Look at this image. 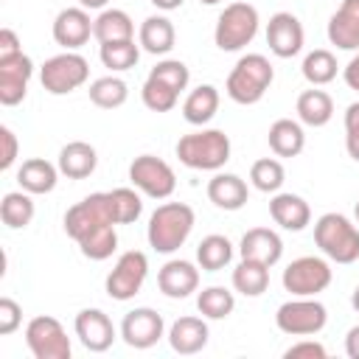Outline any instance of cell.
<instances>
[{"label":"cell","instance_id":"cell-1","mask_svg":"<svg viewBox=\"0 0 359 359\" xmlns=\"http://www.w3.org/2000/svg\"><path fill=\"white\" fill-rule=\"evenodd\" d=\"M194 224H196V216H194L191 205H185V202H163L149 216V227H146L149 247L154 252H163V255L177 252L188 241Z\"/></svg>","mask_w":359,"mask_h":359},{"label":"cell","instance_id":"cell-2","mask_svg":"<svg viewBox=\"0 0 359 359\" xmlns=\"http://www.w3.org/2000/svg\"><path fill=\"white\" fill-rule=\"evenodd\" d=\"M177 157L194 171H219L230 160V137L222 129H199L177 140Z\"/></svg>","mask_w":359,"mask_h":359},{"label":"cell","instance_id":"cell-3","mask_svg":"<svg viewBox=\"0 0 359 359\" xmlns=\"http://www.w3.org/2000/svg\"><path fill=\"white\" fill-rule=\"evenodd\" d=\"M272 79H275V70H272L269 59L264 53H247L230 70L224 90L236 104L247 107V104H258L264 98V93L269 90Z\"/></svg>","mask_w":359,"mask_h":359},{"label":"cell","instance_id":"cell-4","mask_svg":"<svg viewBox=\"0 0 359 359\" xmlns=\"http://www.w3.org/2000/svg\"><path fill=\"white\" fill-rule=\"evenodd\" d=\"M314 244L337 264H353L359 258V230L342 213H323L314 222Z\"/></svg>","mask_w":359,"mask_h":359},{"label":"cell","instance_id":"cell-5","mask_svg":"<svg viewBox=\"0 0 359 359\" xmlns=\"http://www.w3.org/2000/svg\"><path fill=\"white\" fill-rule=\"evenodd\" d=\"M115 227V216H112V202H109V191H98L84 196L81 202H76L73 208H67L65 213V233L81 244L84 238Z\"/></svg>","mask_w":359,"mask_h":359},{"label":"cell","instance_id":"cell-6","mask_svg":"<svg viewBox=\"0 0 359 359\" xmlns=\"http://www.w3.org/2000/svg\"><path fill=\"white\" fill-rule=\"evenodd\" d=\"M258 8L250 3H230L224 6V11L216 20V31H213V42L219 50H241L244 45H250L258 34Z\"/></svg>","mask_w":359,"mask_h":359},{"label":"cell","instance_id":"cell-7","mask_svg":"<svg viewBox=\"0 0 359 359\" xmlns=\"http://www.w3.org/2000/svg\"><path fill=\"white\" fill-rule=\"evenodd\" d=\"M87 79H90V65L76 50H65V53L45 59V65L39 70V81L50 95H67V93L79 90Z\"/></svg>","mask_w":359,"mask_h":359},{"label":"cell","instance_id":"cell-8","mask_svg":"<svg viewBox=\"0 0 359 359\" xmlns=\"http://www.w3.org/2000/svg\"><path fill=\"white\" fill-rule=\"evenodd\" d=\"M328 323V311L320 300L314 297H294L278 306L275 311V325L289 334V337H311L320 334Z\"/></svg>","mask_w":359,"mask_h":359},{"label":"cell","instance_id":"cell-9","mask_svg":"<svg viewBox=\"0 0 359 359\" xmlns=\"http://www.w3.org/2000/svg\"><path fill=\"white\" fill-rule=\"evenodd\" d=\"M334 272L328 266L325 258H317V255H300L294 258L286 269H283V289L292 292L294 297H314L320 292L328 289Z\"/></svg>","mask_w":359,"mask_h":359},{"label":"cell","instance_id":"cell-10","mask_svg":"<svg viewBox=\"0 0 359 359\" xmlns=\"http://www.w3.org/2000/svg\"><path fill=\"white\" fill-rule=\"evenodd\" d=\"M25 345L36 359H70V337L50 314H39L25 325Z\"/></svg>","mask_w":359,"mask_h":359},{"label":"cell","instance_id":"cell-11","mask_svg":"<svg viewBox=\"0 0 359 359\" xmlns=\"http://www.w3.org/2000/svg\"><path fill=\"white\" fill-rule=\"evenodd\" d=\"M129 180L140 194H146L151 199H168L174 194V188H177L174 168L165 160L154 157V154L135 157L132 165H129Z\"/></svg>","mask_w":359,"mask_h":359},{"label":"cell","instance_id":"cell-12","mask_svg":"<svg viewBox=\"0 0 359 359\" xmlns=\"http://www.w3.org/2000/svg\"><path fill=\"white\" fill-rule=\"evenodd\" d=\"M146 275H149V258L140 250H126L115 261L112 272L107 275V294L112 300H121V303L132 300L143 289Z\"/></svg>","mask_w":359,"mask_h":359},{"label":"cell","instance_id":"cell-13","mask_svg":"<svg viewBox=\"0 0 359 359\" xmlns=\"http://www.w3.org/2000/svg\"><path fill=\"white\" fill-rule=\"evenodd\" d=\"M165 331V323L163 317L149 309V306H140V309H132L129 314H123V323H121V337L129 348H137V351H146L151 345L160 342Z\"/></svg>","mask_w":359,"mask_h":359},{"label":"cell","instance_id":"cell-14","mask_svg":"<svg viewBox=\"0 0 359 359\" xmlns=\"http://www.w3.org/2000/svg\"><path fill=\"white\" fill-rule=\"evenodd\" d=\"M303 25L292 11H278L266 22V45L278 59H292L303 50Z\"/></svg>","mask_w":359,"mask_h":359},{"label":"cell","instance_id":"cell-15","mask_svg":"<svg viewBox=\"0 0 359 359\" xmlns=\"http://www.w3.org/2000/svg\"><path fill=\"white\" fill-rule=\"evenodd\" d=\"M73 328H76L79 342L93 353H104L115 342V325L101 309H81L76 314Z\"/></svg>","mask_w":359,"mask_h":359},{"label":"cell","instance_id":"cell-16","mask_svg":"<svg viewBox=\"0 0 359 359\" xmlns=\"http://www.w3.org/2000/svg\"><path fill=\"white\" fill-rule=\"evenodd\" d=\"M34 76V62L25 53L0 59V104L3 107H14L25 98L28 93V81Z\"/></svg>","mask_w":359,"mask_h":359},{"label":"cell","instance_id":"cell-17","mask_svg":"<svg viewBox=\"0 0 359 359\" xmlns=\"http://www.w3.org/2000/svg\"><path fill=\"white\" fill-rule=\"evenodd\" d=\"M90 36H93V20L87 14V8L73 6V8H62L56 14V20H53V39H56V45H62L65 50H76Z\"/></svg>","mask_w":359,"mask_h":359},{"label":"cell","instance_id":"cell-18","mask_svg":"<svg viewBox=\"0 0 359 359\" xmlns=\"http://www.w3.org/2000/svg\"><path fill=\"white\" fill-rule=\"evenodd\" d=\"M157 286H160V292L165 297L182 300L191 292H196V286H199V269L191 261H182V258L165 261L160 266V272H157Z\"/></svg>","mask_w":359,"mask_h":359},{"label":"cell","instance_id":"cell-19","mask_svg":"<svg viewBox=\"0 0 359 359\" xmlns=\"http://www.w3.org/2000/svg\"><path fill=\"white\" fill-rule=\"evenodd\" d=\"M328 42L339 50H359V0H342L331 14Z\"/></svg>","mask_w":359,"mask_h":359},{"label":"cell","instance_id":"cell-20","mask_svg":"<svg viewBox=\"0 0 359 359\" xmlns=\"http://www.w3.org/2000/svg\"><path fill=\"white\" fill-rule=\"evenodd\" d=\"M238 252H241V258H250V261H261L266 266H275L280 261V255H283V241L269 227H252V230H247L241 236Z\"/></svg>","mask_w":359,"mask_h":359},{"label":"cell","instance_id":"cell-21","mask_svg":"<svg viewBox=\"0 0 359 359\" xmlns=\"http://www.w3.org/2000/svg\"><path fill=\"white\" fill-rule=\"evenodd\" d=\"M269 216L275 224H280L289 233H300L311 222V208L297 194H275L269 199Z\"/></svg>","mask_w":359,"mask_h":359},{"label":"cell","instance_id":"cell-22","mask_svg":"<svg viewBox=\"0 0 359 359\" xmlns=\"http://www.w3.org/2000/svg\"><path fill=\"white\" fill-rule=\"evenodd\" d=\"M208 337H210V334H208V323H205L202 317H191V314L174 320L171 328H168V342H171V348H174L177 353H182V356L199 353V351L208 345Z\"/></svg>","mask_w":359,"mask_h":359},{"label":"cell","instance_id":"cell-23","mask_svg":"<svg viewBox=\"0 0 359 359\" xmlns=\"http://www.w3.org/2000/svg\"><path fill=\"white\" fill-rule=\"evenodd\" d=\"M208 199L222 210H241L250 199V191L238 174H213L208 182Z\"/></svg>","mask_w":359,"mask_h":359},{"label":"cell","instance_id":"cell-24","mask_svg":"<svg viewBox=\"0 0 359 359\" xmlns=\"http://www.w3.org/2000/svg\"><path fill=\"white\" fill-rule=\"evenodd\" d=\"M137 42L146 53H154V56H163L174 48L177 42V31H174V22L163 14H154V17H146L140 22V31H137Z\"/></svg>","mask_w":359,"mask_h":359},{"label":"cell","instance_id":"cell-25","mask_svg":"<svg viewBox=\"0 0 359 359\" xmlns=\"http://www.w3.org/2000/svg\"><path fill=\"white\" fill-rule=\"evenodd\" d=\"M56 165H59V171H62L67 180H84V177H90V174L95 171L98 154H95V149H93L90 143H84V140H70L67 146H62Z\"/></svg>","mask_w":359,"mask_h":359},{"label":"cell","instance_id":"cell-26","mask_svg":"<svg viewBox=\"0 0 359 359\" xmlns=\"http://www.w3.org/2000/svg\"><path fill=\"white\" fill-rule=\"evenodd\" d=\"M59 165L48 163L45 157H31L20 165L17 171V182L22 191L28 194H50L56 188V180H59Z\"/></svg>","mask_w":359,"mask_h":359},{"label":"cell","instance_id":"cell-27","mask_svg":"<svg viewBox=\"0 0 359 359\" xmlns=\"http://www.w3.org/2000/svg\"><path fill=\"white\" fill-rule=\"evenodd\" d=\"M269 149L275 151V157H297L306 146V132L297 121L292 118H278L272 126H269Z\"/></svg>","mask_w":359,"mask_h":359},{"label":"cell","instance_id":"cell-28","mask_svg":"<svg viewBox=\"0 0 359 359\" xmlns=\"http://www.w3.org/2000/svg\"><path fill=\"white\" fill-rule=\"evenodd\" d=\"M93 36L98 45L104 42H121V39H135V22L123 8H104L93 20Z\"/></svg>","mask_w":359,"mask_h":359},{"label":"cell","instance_id":"cell-29","mask_svg":"<svg viewBox=\"0 0 359 359\" xmlns=\"http://www.w3.org/2000/svg\"><path fill=\"white\" fill-rule=\"evenodd\" d=\"M216 112H219V90L213 84H199L196 90L188 93L182 104V118L194 126H205Z\"/></svg>","mask_w":359,"mask_h":359},{"label":"cell","instance_id":"cell-30","mask_svg":"<svg viewBox=\"0 0 359 359\" xmlns=\"http://www.w3.org/2000/svg\"><path fill=\"white\" fill-rule=\"evenodd\" d=\"M297 118L306 126H325L334 118V101L325 90H303L297 95Z\"/></svg>","mask_w":359,"mask_h":359},{"label":"cell","instance_id":"cell-31","mask_svg":"<svg viewBox=\"0 0 359 359\" xmlns=\"http://www.w3.org/2000/svg\"><path fill=\"white\" fill-rule=\"evenodd\" d=\"M269 286V266L261 261L241 258V264L233 269V289L241 292L244 297H258Z\"/></svg>","mask_w":359,"mask_h":359},{"label":"cell","instance_id":"cell-32","mask_svg":"<svg viewBox=\"0 0 359 359\" xmlns=\"http://www.w3.org/2000/svg\"><path fill=\"white\" fill-rule=\"evenodd\" d=\"M230 258H233V244H230L227 236L210 233V236H205V238L199 241V247H196V261H199V266H202L205 272H219V269H224V266L230 264Z\"/></svg>","mask_w":359,"mask_h":359},{"label":"cell","instance_id":"cell-33","mask_svg":"<svg viewBox=\"0 0 359 359\" xmlns=\"http://www.w3.org/2000/svg\"><path fill=\"white\" fill-rule=\"evenodd\" d=\"M0 219L11 230H22L34 219V199L28 191H8L0 202Z\"/></svg>","mask_w":359,"mask_h":359},{"label":"cell","instance_id":"cell-34","mask_svg":"<svg viewBox=\"0 0 359 359\" xmlns=\"http://www.w3.org/2000/svg\"><path fill=\"white\" fill-rule=\"evenodd\" d=\"M87 93H90V101L95 107H101V109H118L129 98V87L118 76H101V79H95Z\"/></svg>","mask_w":359,"mask_h":359},{"label":"cell","instance_id":"cell-35","mask_svg":"<svg viewBox=\"0 0 359 359\" xmlns=\"http://www.w3.org/2000/svg\"><path fill=\"white\" fill-rule=\"evenodd\" d=\"M196 309H199V314L208 317V320H224V317L233 314L236 297H233V292L224 289V286H208V289L199 292Z\"/></svg>","mask_w":359,"mask_h":359},{"label":"cell","instance_id":"cell-36","mask_svg":"<svg viewBox=\"0 0 359 359\" xmlns=\"http://www.w3.org/2000/svg\"><path fill=\"white\" fill-rule=\"evenodd\" d=\"M98 56L104 62V67H109L112 73L129 70L137 65L140 59V45H135V39H121V42H104L98 48Z\"/></svg>","mask_w":359,"mask_h":359},{"label":"cell","instance_id":"cell-37","mask_svg":"<svg viewBox=\"0 0 359 359\" xmlns=\"http://www.w3.org/2000/svg\"><path fill=\"white\" fill-rule=\"evenodd\" d=\"M300 70H303V79L309 84L323 87V84H328V81L337 79V56L331 50H325V48H317V50H311L303 59V67Z\"/></svg>","mask_w":359,"mask_h":359},{"label":"cell","instance_id":"cell-38","mask_svg":"<svg viewBox=\"0 0 359 359\" xmlns=\"http://www.w3.org/2000/svg\"><path fill=\"white\" fill-rule=\"evenodd\" d=\"M283 180H286V171H283L280 160H275V157H261L250 168V182L264 194H278Z\"/></svg>","mask_w":359,"mask_h":359},{"label":"cell","instance_id":"cell-39","mask_svg":"<svg viewBox=\"0 0 359 359\" xmlns=\"http://www.w3.org/2000/svg\"><path fill=\"white\" fill-rule=\"evenodd\" d=\"M109 202H112L115 224H132L143 213V199H140V194L135 188H112L109 191Z\"/></svg>","mask_w":359,"mask_h":359},{"label":"cell","instance_id":"cell-40","mask_svg":"<svg viewBox=\"0 0 359 359\" xmlns=\"http://www.w3.org/2000/svg\"><path fill=\"white\" fill-rule=\"evenodd\" d=\"M140 98H143V104H146L151 112H168V109L177 107L180 93L171 90L168 84H163V81H157V79L149 76L146 84H143V90H140Z\"/></svg>","mask_w":359,"mask_h":359},{"label":"cell","instance_id":"cell-41","mask_svg":"<svg viewBox=\"0 0 359 359\" xmlns=\"http://www.w3.org/2000/svg\"><path fill=\"white\" fill-rule=\"evenodd\" d=\"M149 76L157 79V81H163V84H168V87L177 90V93H182V90L188 87V81H191L188 65L180 62V59H163V62H157Z\"/></svg>","mask_w":359,"mask_h":359},{"label":"cell","instance_id":"cell-42","mask_svg":"<svg viewBox=\"0 0 359 359\" xmlns=\"http://www.w3.org/2000/svg\"><path fill=\"white\" fill-rule=\"evenodd\" d=\"M345 149L351 160L359 163V101H353L345 109Z\"/></svg>","mask_w":359,"mask_h":359},{"label":"cell","instance_id":"cell-43","mask_svg":"<svg viewBox=\"0 0 359 359\" xmlns=\"http://www.w3.org/2000/svg\"><path fill=\"white\" fill-rule=\"evenodd\" d=\"M22 323V309L11 297H0V337H8L20 328Z\"/></svg>","mask_w":359,"mask_h":359},{"label":"cell","instance_id":"cell-44","mask_svg":"<svg viewBox=\"0 0 359 359\" xmlns=\"http://www.w3.org/2000/svg\"><path fill=\"white\" fill-rule=\"evenodd\" d=\"M17 151H20V143H17V135L8 129V126H0V168L8 171L17 160Z\"/></svg>","mask_w":359,"mask_h":359},{"label":"cell","instance_id":"cell-45","mask_svg":"<svg viewBox=\"0 0 359 359\" xmlns=\"http://www.w3.org/2000/svg\"><path fill=\"white\" fill-rule=\"evenodd\" d=\"M286 359H300V356H309V359H325V348L314 339H303V342H294L286 348L283 353Z\"/></svg>","mask_w":359,"mask_h":359},{"label":"cell","instance_id":"cell-46","mask_svg":"<svg viewBox=\"0 0 359 359\" xmlns=\"http://www.w3.org/2000/svg\"><path fill=\"white\" fill-rule=\"evenodd\" d=\"M17 53H22V48H20V39H17V34H14L11 28H3V31H0V59L17 56Z\"/></svg>","mask_w":359,"mask_h":359},{"label":"cell","instance_id":"cell-47","mask_svg":"<svg viewBox=\"0 0 359 359\" xmlns=\"http://www.w3.org/2000/svg\"><path fill=\"white\" fill-rule=\"evenodd\" d=\"M342 79H345V84L351 87V90H356L359 93V53L345 65V70H342Z\"/></svg>","mask_w":359,"mask_h":359},{"label":"cell","instance_id":"cell-48","mask_svg":"<svg viewBox=\"0 0 359 359\" xmlns=\"http://www.w3.org/2000/svg\"><path fill=\"white\" fill-rule=\"evenodd\" d=\"M345 353L351 359H359V325H353L348 331V337H345Z\"/></svg>","mask_w":359,"mask_h":359},{"label":"cell","instance_id":"cell-49","mask_svg":"<svg viewBox=\"0 0 359 359\" xmlns=\"http://www.w3.org/2000/svg\"><path fill=\"white\" fill-rule=\"evenodd\" d=\"M185 0H151V6H157L160 11H174V8H180Z\"/></svg>","mask_w":359,"mask_h":359},{"label":"cell","instance_id":"cell-50","mask_svg":"<svg viewBox=\"0 0 359 359\" xmlns=\"http://www.w3.org/2000/svg\"><path fill=\"white\" fill-rule=\"evenodd\" d=\"M107 3H109V0H79V6H81V8H87V11H95V8H101V11H104V8H107Z\"/></svg>","mask_w":359,"mask_h":359},{"label":"cell","instance_id":"cell-51","mask_svg":"<svg viewBox=\"0 0 359 359\" xmlns=\"http://www.w3.org/2000/svg\"><path fill=\"white\" fill-rule=\"evenodd\" d=\"M351 306L359 311V286H356V289H353V294H351Z\"/></svg>","mask_w":359,"mask_h":359},{"label":"cell","instance_id":"cell-52","mask_svg":"<svg viewBox=\"0 0 359 359\" xmlns=\"http://www.w3.org/2000/svg\"><path fill=\"white\" fill-rule=\"evenodd\" d=\"M199 3H205V6H216V3H222V0H199Z\"/></svg>","mask_w":359,"mask_h":359},{"label":"cell","instance_id":"cell-53","mask_svg":"<svg viewBox=\"0 0 359 359\" xmlns=\"http://www.w3.org/2000/svg\"><path fill=\"white\" fill-rule=\"evenodd\" d=\"M356 222H359V202H356Z\"/></svg>","mask_w":359,"mask_h":359}]
</instances>
